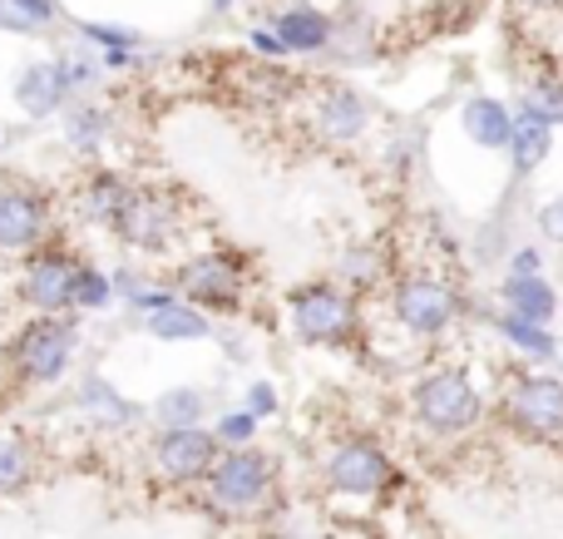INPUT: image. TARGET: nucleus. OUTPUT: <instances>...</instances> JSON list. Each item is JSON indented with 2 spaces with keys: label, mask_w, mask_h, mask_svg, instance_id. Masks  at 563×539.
<instances>
[{
  "label": "nucleus",
  "mask_w": 563,
  "mask_h": 539,
  "mask_svg": "<svg viewBox=\"0 0 563 539\" xmlns=\"http://www.w3.org/2000/svg\"><path fill=\"white\" fill-rule=\"evenodd\" d=\"M233 6H238V0H213V15H228Z\"/></svg>",
  "instance_id": "40"
},
{
  "label": "nucleus",
  "mask_w": 563,
  "mask_h": 539,
  "mask_svg": "<svg viewBox=\"0 0 563 539\" xmlns=\"http://www.w3.org/2000/svg\"><path fill=\"white\" fill-rule=\"evenodd\" d=\"M59 25V0H0V30L5 35H45Z\"/></svg>",
  "instance_id": "29"
},
{
  "label": "nucleus",
  "mask_w": 563,
  "mask_h": 539,
  "mask_svg": "<svg viewBox=\"0 0 563 539\" xmlns=\"http://www.w3.org/2000/svg\"><path fill=\"white\" fill-rule=\"evenodd\" d=\"M519 109L559 129L563 124V75L559 69H534V75L525 79V89H519Z\"/></svg>",
  "instance_id": "28"
},
{
  "label": "nucleus",
  "mask_w": 563,
  "mask_h": 539,
  "mask_svg": "<svg viewBox=\"0 0 563 539\" xmlns=\"http://www.w3.org/2000/svg\"><path fill=\"white\" fill-rule=\"evenodd\" d=\"M519 15H544V10H563V0H515Z\"/></svg>",
  "instance_id": "39"
},
{
  "label": "nucleus",
  "mask_w": 563,
  "mask_h": 539,
  "mask_svg": "<svg viewBox=\"0 0 563 539\" xmlns=\"http://www.w3.org/2000/svg\"><path fill=\"white\" fill-rule=\"evenodd\" d=\"M0 154H5V129H0Z\"/></svg>",
  "instance_id": "41"
},
{
  "label": "nucleus",
  "mask_w": 563,
  "mask_h": 539,
  "mask_svg": "<svg viewBox=\"0 0 563 539\" xmlns=\"http://www.w3.org/2000/svg\"><path fill=\"white\" fill-rule=\"evenodd\" d=\"M410 416L420 431L455 441V436L475 431L485 421V392L465 366H430L410 382Z\"/></svg>",
  "instance_id": "4"
},
{
  "label": "nucleus",
  "mask_w": 563,
  "mask_h": 539,
  "mask_svg": "<svg viewBox=\"0 0 563 539\" xmlns=\"http://www.w3.org/2000/svg\"><path fill=\"white\" fill-rule=\"evenodd\" d=\"M168 302H178V287H174V283H158V277H148V283L124 302V312H134L139 322H144L148 312H164Z\"/></svg>",
  "instance_id": "34"
},
{
  "label": "nucleus",
  "mask_w": 563,
  "mask_h": 539,
  "mask_svg": "<svg viewBox=\"0 0 563 539\" xmlns=\"http://www.w3.org/2000/svg\"><path fill=\"white\" fill-rule=\"evenodd\" d=\"M59 238L55 198L35 184H0V253L25 257Z\"/></svg>",
  "instance_id": "11"
},
{
  "label": "nucleus",
  "mask_w": 563,
  "mask_h": 539,
  "mask_svg": "<svg viewBox=\"0 0 563 539\" xmlns=\"http://www.w3.org/2000/svg\"><path fill=\"white\" fill-rule=\"evenodd\" d=\"M243 406L257 416V421H273V416L282 411V392H277V382H267V376H257V382H247Z\"/></svg>",
  "instance_id": "35"
},
{
  "label": "nucleus",
  "mask_w": 563,
  "mask_h": 539,
  "mask_svg": "<svg viewBox=\"0 0 563 539\" xmlns=\"http://www.w3.org/2000/svg\"><path fill=\"white\" fill-rule=\"evenodd\" d=\"M139 327H144L154 342H164V346H194V342H208V337H218L213 317H208L203 307L184 302V297H178V302H168L164 312H148Z\"/></svg>",
  "instance_id": "20"
},
{
  "label": "nucleus",
  "mask_w": 563,
  "mask_h": 539,
  "mask_svg": "<svg viewBox=\"0 0 563 539\" xmlns=\"http://www.w3.org/2000/svg\"><path fill=\"white\" fill-rule=\"evenodd\" d=\"M559 362H563V352H559Z\"/></svg>",
  "instance_id": "42"
},
{
  "label": "nucleus",
  "mask_w": 563,
  "mask_h": 539,
  "mask_svg": "<svg viewBox=\"0 0 563 539\" xmlns=\"http://www.w3.org/2000/svg\"><path fill=\"white\" fill-rule=\"evenodd\" d=\"M59 65V85H65L69 99L89 95V89L104 79V65H99V55H85V50H65V55H55Z\"/></svg>",
  "instance_id": "31"
},
{
  "label": "nucleus",
  "mask_w": 563,
  "mask_h": 539,
  "mask_svg": "<svg viewBox=\"0 0 563 539\" xmlns=\"http://www.w3.org/2000/svg\"><path fill=\"white\" fill-rule=\"evenodd\" d=\"M75 416H79V421H89L95 431H129V426L144 416V406L129 402V396L119 392L109 376L89 372L85 382L75 386Z\"/></svg>",
  "instance_id": "16"
},
{
  "label": "nucleus",
  "mask_w": 563,
  "mask_h": 539,
  "mask_svg": "<svg viewBox=\"0 0 563 539\" xmlns=\"http://www.w3.org/2000/svg\"><path fill=\"white\" fill-rule=\"evenodd\" d=\"M499 307H509V312H519V317H529V322H539V327H549L559 317V287L549 283L544 273H534V277H499Z\"/></svg>",
  "instance_id": "22"
},
{
  "label": "nucleus",
  "mask_w": 563,
  "mask_h": 539,
  "mask_svg": "<svg viewBox=\"0 0 563 539\" xmlns=\"http://www.w3.org/2000/svg\"><path fill=\"white\" fill-rule=\"evenodd\" d=\"M460 317H465V293L450 277L430 273V267L400 273L390 283V322L410 342H440L445 332H455Z\"/></svg>",
  "instance_id": "5"
},
{
  "label": "nucleus",
  "mask_w": 563,
  "mask_h": 539,
  "mask_svg": "<svg viewBox=\"0 0 563 539\" xmlns=\"http://www.w3.org/2000/svg\"><path fill=\"white\" fill-rule=\"evenodd\" d=\"M247 50H253L257 59H277V65H287V59H291V50L282 45V35L273 25H253V30H247Z\"/></svg>",
  "instance_id": "36"
},
{
  "label": "nucleus",
  "mask_w": 563,
  "mask_h": 539,
  "mask_svg": "<svg viewBox=\"0 0 563 539\" xmlns=\"http://www.w3.org/2000/svg\"><path fill=\"white\" fill-rule=\"evenodd\" d=\"M301 114H307L311 134L331 148H351L371 134V105L346 79H307V89H301Z\"/></svg>",
  "instance_id": "8"
},
{
  "label": "nucleus",
  "mask_w": 563,
  "mask_h": 539,
  "mask_svg": "<svg viewBox=\"0 0 563 539\" xmlns=\"http://www.w3.org/2000/svg\"><path fill=\"white\" fill-rule=\"evenodd\" d=\"M114 302H119V297H114V277H109V267H95V263L79 267L75 297H69V312H75V317H99V312H109Z\"/></svg>",
  "instance_id": "30"
},
{
  "label": "nucleus",
  "mask_w": 563,
  "mask_h": 539,
  "mask_svg": "<svg viewBox=\"0 0 563 539\" xmlns=\"http://www.w3.org/2000/svg\"><path fill=\"white\" fill-rule=\"evenodd\" d=\"M223 85L228 95L238 99L243 109H287L301 99V89H307V79L297 75V69L277 65V59H228L223 65Z\"/></svg>",
  "instance_id": "14"
},
{
  "label": "nucleus",
  "mask_w": 563,
  "mask_h": 539,
  "mask_svg": "<svg viewBox=\"0 0 563 539\" xmlns=\"http://www.w3.org/2000/svg\"><path fill=\"white\" fill-rule=\"evenodd\" d=\"M534 223H539V233H544V243L563 248V194H559V198H549V204L539 208Z\"/></svg>",
  "instance_id": "37"
},
{
  "label": "nucleus",
  "mask_w": 563,
  "mask_h": 539,
  "mask_svg": "<svg viewBox=\"0 0 563 539\" xmlns=\"http://www.w3.org/2000/svg\"><path fill=\"white\" fill-rule=\"evenodd\" d=\"M321 481L346 501H376L396 485V465H390L386 446L371 436H341L327 455H321Z\"/></svg>",
  "instance_id": "9"
},
{
  "label": "nucleus",
  "mask_w": 563,
  "mask_h": 539,
  "mask_svg": "<svg viewBox=\"0 0 563 539\" xmlns=\"http://www.w3.org/2000/svg\"><path fill=\"white\" fill-rule=\"evenodd\" d=\"M109 134H114V119H109V109L89 105V99H69V105L59 109V139H65V144L75 148L79 158L104 154Z\"/></svg>",
  "instance_id": "21"
},
{
  "label": "nucleus",
  "mask_w": 563,
  "mask_h": 539,
  "mask_svg": "<svg viewBox=\"0 0 563 539\" xmlns=\"http://www.w3.org/2000/svg\"><path fill=\"white\" fill-rule=\"evenodd\" d=\"M386 277H390V257H386V248H376V243H356L336 257V283L351 287L356 297L376 293Z\"/></svg>",
  "instance_id": "27"
},
{
  "label": "nucleus",
  "mask_w": 563,
  "mask_h": 539,
  "mask_svg": "<svg viewBox=\"0 0 563 539\" xmlns=\"http://www.w3.org/2000/svg\"><path fill=\"white\" fill-rule=\"evenodd\" d=\"M148 421L154 431H174V426H208V392L203 386H168L148 402Z\"/></svg>",
  "instance_id": "24"
},
{
  "label": "nucleus",
  "mask_w": 563,
  "mask_h": 539,
  "mask_svg": "<svg viewBox=\"0 0 563 539\" xmlns=\"http://www.w3.org/2000/svg\"><path fill=\"white\" fill-rule=\"evenodd\" d=\"M40 451L25 431H0V501H15L35 485Z\"/></svg>",
  "instance_id": "23"
},
{
  "label": "nucleus",
  "mask_w": 563,
  "mask_h": 539,
  "mask_svg": "<svg viewBox=\"0 0 563 539\" xmlns=\"http://www.w3.org/2000/svg\"><path fill=\"white\" fill-rule=\"evenodd\" d=\"M495 332L505 337L509 352H519L525 362H559V337L549 332V327L529 322V317L509 312V307H499L495 312Z\"/></svg>",
  "instance_id": "25"
},
{
  "label": "nucleus",
  "mask_w": 563,
  "mask_h": 539,
  "mask_svg": "<svg viewBox=\"0 0 563 539\" xmlns=\"http://www.w3.org/2000/svg\"><path fill=\"white\" fill-rule=\"evenodd\" d=\"M109 238L134 257H164L168 248L184 238V208H178V198L168 194V188L139 184Z\"/></svg>",
  "instance_id": "7"
},
{
  "label": "nucleus",
  "mask_w": 563,
  "mask_h": 539,
  "mask_svg": "<svg viewBox=\"0 0 563 539\" xmlns=\"http://www.w3.org/2000/svg\"><path fill=\"white\" fill-rule=\"evenodd\" d=\"M134 178L129 174H119V168H109V164H99V168H89L85 174V184H79V194H75V204H79V218H85L89 228H104V233H114V223H119V213L129 208V198H134Z\"/></svg>",
  "instance_id": "15"
},
{
  "label": "nucleus",
  "mask_w": 563,
  "mask_h": 539,
  "mask_svg": "<svg viewBox=\"0 0 563 539\" xmlns=\"http://www.w3.org/2000/svg\"><path fill=\"white\" fill-rule=\"evenodd\" d=\"M460 129H465V139L475 148L499 154V148H509V139H515V109L495 95H470L465 105H460Z\"/></svg>",
  "instance_id": "19"
},
{
  "label": "nucleus",
  "mask_w": 563,
  "mask_h": 539,
  "mask_svg": "<svg viewBox=\"0 0 563 539\" xmlns=\"http://www.w3.org/2000/svg\"><path fill=\"white\" fill-rule=\"evenodd\" d=\"M267 25L277 30L291 55H327L331 40H336V20L317 6H287V10H277Z\"/></svg>",
  "instance_id": "18"
},
{
  "label": "nucleus",
  "mask_w": 563,
  "mask_h": 539,
  "mask_svg": "<svg viewBox=\"0 0 563 539\" xmlns=\"http://www.w3.org/2000/svg\"><path fill=\"white\" fill-rule=\"evenodd\" d=\"M505 273H509V277H534V273H544V253H539L534 243H519L515 253H509Z\"/></svg>",
  "instance_id": "38"
},
{
  "label": "nucleus",
  "mask_w": 563,
  "mask_h": 539,
  "mask_svg": "<svg viewBox=\"0 0 563 539\" xmlns=\"http://www.w3.org/2000/svg\"><path fill=\"white\" fill-rule=\"evenodd\" d=\"M168 283L178 287L184 302L203 307L208 317H238L247 307V287H253V257L233 243L198 248L174 267Z\"/></svg>",
  "instance_id": "3"
},
{
  "label": "nucleus",
  "mask_w": 563,
  "mask_h": 539,
  "mask_svg": "<svg viewBox=\"0 0 563 539\" xmlns=\"http://www.w3.org/2000/svg\"><path fill=\"white\" fill-rule=\"evenodd\" d=\"M10 99H15V109L30 119V124L59 119V109L69 105L65 85H59V65L55 59H30V65H20L15 85H10Z\"/></svg>",
  "instance_id": "17"
},
{
  "label": "nucleus",
  "mask_w": 563,
  "mask_h": 539,
  "mask_svg": "<svg viewBox=\"0 0 563 539\" xmlns=\"http://www.w3.org/2000/svg\"><path fill=\"white\" fill-rule=\"evenodd\" d=\"M79 35L95 50H144V30L119 25V20H79Z\"/></svg>",
  "instance_id": "33"
},
{
  "label": "nucleus",
  "mask_w": 563,
  "mask_h": 539,
  "mask_svg": "<svg viewBox=\"0 0 563 539\" xmlns=\"http://www.w3.org/2000/svg\"><path fill=\"white\" fill-rule=\"evenodd\" d=\"M549 154H554V124L515 109V139H509V164H515V174L525 178V174H534V168H544Z\"/></svg>",
  "instance_id": "26"
},
{
  "label": "nucleus",
  "mask_w": 563,
  "mask_h": 539,
  "mask_svg": "<svg viewBox=\"0 0 563 539\" xmlns=\"http://www.w3.org/2000/svg\"><path fill=\"white\" fill-rule=\"evenodd\" d=\"M148 455H154V471L168 485H203L218 455H223V446H218L213 426H174V431L154 436Z\"/></svg>",
  "instance_id": "13"
},
{
  "label": "nucleus",
  "mask_w": 563,
  "mask_h": 539,
  "mask_svg": "<svg viewBox=\"0 0 563 539\" xmlns=\"http://www.w3.org/2000/svg\"><path fill=\"white\" fill-rule=\"evenodd\" d=\"M79 346H85V332H79L75 312H30L0 356H5V372L15 376V386L40 392V386L65 382Z\"/></svg>",
  "instance_id": "1"
},
{
  "label": "nucleus",
  "mask_w": 563,
  "mask_h": 539,
  "mask_svg": "<svg viewBox=\"0 0 563 539\" xmlns=\"http://www.w3.org/2000/svg\"><path fill=\"white\" fill-rule=\"evenodd\" d=\"M505 421L534 441H563V376L519 372L505 386Z\"/></svg>",
  "instance_id": "12"
},
{
  "label": "nucleus",
  "mask_w": 563,
  "mask_h": 539,
  "mask_svg": "<svg viewBox=\"0 0 563 539\" xmlns=\"http://www.w3.org/2000/svg\"><path fill=\"white\" fill-rule=\"evenodd\" d=\"M79 267H85V257H79L65 238H49L45 248L20 257V273H15L20 302H25L30 312H69Z\"/></svg>",
  "instance_id": "10"
},
{
  "label": "nucleus",
  "mask_w": 563,
  "mask_h": 539,
  "mask_svg": "<svg viewBox=\"0 0 563 539\" xmlns=\"http://www.w3.org/2000/svg\"><path fill=\"white\" fill-rule=\"evenodd\" d=\"M208 505L228 520H243V515H257L277 491V461L257 446H243V451H223L218 465L203 481Z\"/></svg>",
  "instance_id": "6"
},
{
  "label": "nucleus",
  "mask_w": 563,
  "mask_h": 539,
  "mask_svg": "<svg viewBox=\"0 0 563 539\" xmlns=\"http://www.w3.org/2000/svg\"><path fill=\"white\" fill-rule=\"evenodd\" d=\"M287 327L301 346L351 352L366 332V312H361V297L336 277H311L287 293Z\"/></svg>",
  "instance_id": "2"
},
{
  "label": "nucleus",
  "mask_w": 563,
  "mask_h": 539,
  "mask_svg": "<svg viewBox=\"0 0 563 539\" xmlns=\"http://www.w3.org/2000/svg\"><path fill=\"white\" fill-rule=\"evenodd\" d=\"M213 436L223 451H243V446H257V431H263V421H257L247 406H228V411H218L213 421Z\"/></svg>",
  "instance_id": "32"
}]
</instances>
